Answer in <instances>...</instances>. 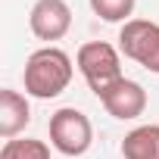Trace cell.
<instances>
[{"label":"cell","mask_w":159,"mask_h":159,"mask_svg":"<svg viewBox=\"0 0 159 159\" xmlns=\"http://www.w3.org/2000/svg\"><path fill=\"white\" fill-rule=\"evenodd\" d=\"M97 100L119 122H131V119L143 116V109H147V91H143V84L131 81V78H119L103 94H97Z\"/></svg>","instance_id":"obj_6"},{"label":"cell","mask_w":159,"mask_h":159,"mask_svg":"<svg viewBox=\"0 0 159 159\" xmlns=\"http://www.w3.org/2000/svg\"><path fill=\"white\" fill-rule=\"evenodd\" d=\"M134 3L137 0H91V10L103 22H131Z\"/></svg>","instance_id":"obj_10"},{"label":"cell","mask_w":159,"mask_h":159,"mask_svg":"<svg viewBox=\"0 0 159 159\" xmlns=\"http://www.w3.org/2000/svg\"><path fill=\"white\" fill-rule=\"evenodd\" d=\"M28 122H31L28 94L3 88V91H0V137H3V140L19 137V131H25Z\"/></svg>","instance_id":"obj_7"},{"label":"cell","mask_w":159,"mask_h":159,"mask_svg":"<svg viewBox=\"0 0 159 159\" xmlns=\"http://www.w3.org/2000/svg\"><path fill=\"white\" fill-rule=\"evenodd\" d=\"M28 28L38 41H62L72 28V10L66 0H34V7L28 13Z\"/></svg>","instance_id":"obj_5"},{"label":"cell","mask_w":159,"mask_h":159,"mask_svg":"<svg viewBox=\"0 0 159 159\" xmlns=\"http://www.w3.org/2000/svg\"><path fill=\"white\" fill-rule=\"evenodd\" d=\"M94 143V125L91 119L75 109L62 106L50 116V147L62 156H84Z\"/></svg>","instance_id":"obj_3"},{"label":"cell","mask_w":159,"mask_h":159,"mask_svg":"<svg viewBox=\"0 0 159 159\" xmlns=\"http://www.w3.org/2000/svg\"><path fill=\"white\" fill-rule=\"evenodd\" d=\"M0 159H50V147L38 137H13L3 143Z\"/></svg>","instance_id":"obj_9"},{"label":"cell","mask_w":159,"mask_h":159,"mask_svg":"<svg viewBox=\"0 0 159 159\" xmlns=\"http://www.w3.org/2000/svg\"><path fill=\"white\" fill-rule=\"evenodd\" d=\"M72 56L59 47H41L25 59V72H22V81H25V94L34 100H53L59 97L69 84H72Z\"/></svg>","instance_id":"obj_1"},{"label":"cell","mask_w":159,"mask_h":159,"mask_svg":"<svg viewBox=\"0 0 159 159\" xmlns=\"http://www.w3.org/2000/svg\"><path fill=\"white\" fill-rule=\"evenodd\" d=\"M75 66L78 72H81V78L88 81V88L94 94H103L109 84H116L122 75V56L112 44L106 41H88L78 47L75 53Z\"/></svg>","instance_id":"obj_2"},{"label":"cell","mask_w":159,"mask_h":159,"mask_svg":"<svg viewBox=\"0 0 159 159\" xmlns=\"http://www.w3.org/2000/svg\"><path fill=\"white\" fill-rule=\"evenodd\" d=\"M119 53L159 75V25L150 19H131L119 31Z\"/></svg>","instance_id":"obj_4"},{"label":"cell","mask_w":159,"mask_h":159,"mask_svg":"<svg viewBox=\"0 0 159 159\" xmlns=\"http://www.w3.org/2000/svg\"><path fill=\"white\" fill-rule=\"evenodd\" d=\"M125 159H159V125H137L122 140Z\"/></svg>","instance_id":"obj_8"}]
</instances>
